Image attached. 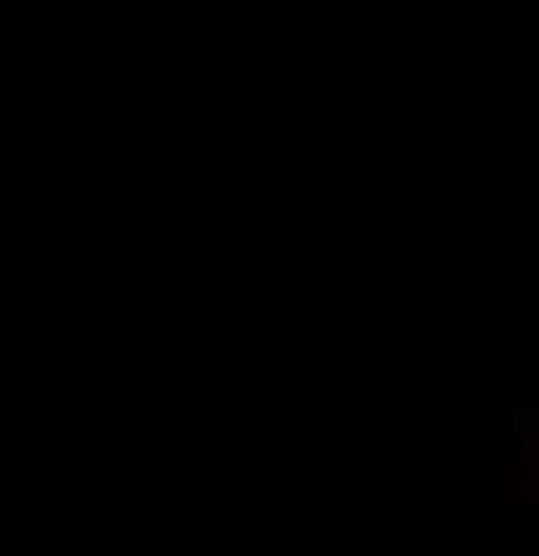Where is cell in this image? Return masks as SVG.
<instances>
[{
  "mask_svg": "<svg viewBox=\"0 0 539 556\" xmlns=\"http://www.w3.org/2000/svg\"><path fill=\"white\" fill-rule=\"evenodd\" d=\"M531 445H539V437H531Z\"/></svg>",
  "mask_w": 539,
  "mask_h": 556,
  "instance_id": "cell-1",
  "label": "cell"
}]
</instances>
